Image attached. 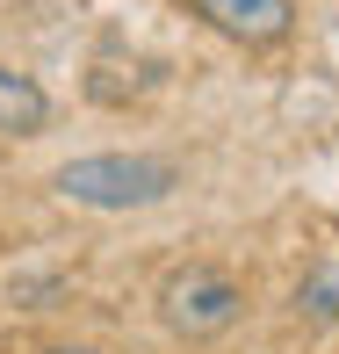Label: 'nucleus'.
Wrapping results in <instances>:
<instances>
[{
  "label": "nucleus",
  "instance_id": "nucleus-1",
  "mask_svg": "<svg viewBox=\"0 0 339 354\" xmlns=\"http://www.w3.org/2000/svg\"><path fill=\"white\" fill-rule=\"evenodd\" d=\"M181 188V167L152 152H94V159H66L58 167V196L79 210H152Z\"/></svg>",
  "mask_w": 339,
  "mask_h": 354
},
{
  "label": "nucleus",
  "instance_id": "nucleus-2",
  "mask_svg": "<svg viewBox=\"0 0 339 354\" xmlns=\"http://www.w3.org/2000/svg\"><path fill=\"white\" fill-rule=\"evenodd\" d=\"M238 311H246L238 275H224V268H209V261H188V268H173V275L159 282V318H166V333H181V340H217V333L238 326Z\"/></svg>",
  "mask_w": 339,
  "mask_h": 354
},
{
  "label": "nucleus",
  "instance_id": "nucleus-3",
  "mask_svg": "<svg viewBox=\"0 0 339 354\" xmlns=\"http://www.w3.org/2000/svg\"><path fill=\"white\" fill-rule=\"evenodd\" d=\"M188 15H202L217 37L246 44V51L282 44L289 29H296V0H188Z\"/></svg>",
  "mask_w": 339,
  "mask_h": 354
},
{
  "label": "nucleus",
  "instance_id": "nucleus-4",
  "mask_svg": "<svg viewBox=\"0 0 339 354\" xmlns=\"http://www.w3.org/2000/svg\"><path fill=\"white\" fill-rule=\"evenodd\" d=\"M43 123H51V94H43L29 73L0 66V138H37Z\"/></svg>",
  "mask_w": 339,
  "mask_h": 354
},
{
  "label": "nucleus",
  "instance_id": "nucleus-5",
  "mask_svg": "<svg viewBox=\"0 0 339 354\" xmlns=\"http://www.w3.org/2000/svg\"><path fill=\"white\" fill-rule=\"evenodd\" d=\"M296 311L303 318H339V268H311V275H303Z\"/></svg>",
  "mask_w": 339,
  "mask_h": 354
},
{
  "label": "nucleus",
  "instance_id": "nucleus-6",
  "mask_svg": "<svg viewBox=\"0 0 339 354\" xmlns=\"http://www.w3.org/2000/svg\"><path fill=\"white\" fill-rule=\"evenodd\" d=\"M37 354H101V347H87V340H51V347H37Z\"/></svg>",
  "mask_w": 339,
  "mask_h": 354
}]
</instances>
